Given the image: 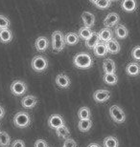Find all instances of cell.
I'll return each instance as SVG.
<instances>
[{"mask_svg": "<svg viewBox=\"0 0 140 147\" xmlns=\"http://www.w3.org/2000/svg\"><path fill=\"white\" fill-rule=\"evenodd\" d=\"M73 64L79 69H88L93 65V59L87 53H79L73 57Z\"/></svg>", "mask_w": 140, "mask_h": 147, "instance_id": "1", "label": "cell"}, {"mask_svg": "<svg viewBox=\"0 0 140 147\" xmlns=\"http://www.w3.org/2000/svg\"><path fill=\"white\" fill-rule=\"evenodd\" d=\"M14 123L18 128H26L31 124V117L27 112H17L14 117Z\"/></svg>", "mask_w": 140, "mask_h": 147, "instance_id": "2", "label": "cell"}, {"mask_svg": "<svg viewBox=\"0 0 140 147\" xmlns=\"http://www.w3.org/2000/svg\"><path fill=\"white\" fill-rule=\"evenodd\" d=\"M31 65L35 72L42 73L48 68V60L43 55H36L32 59Z\"/></svg>", "mask_w": 140, "mask_h": 147, "instance_id": "3", "label": "cell"}, {"mask_svg": "<svg viewBox=\"0 0 140 147\" xmlns=\"http://www.w3.org/2000/svg\"><path fill=\"white\" fill-rule=\"evenodd\" d=\"M64 36L61 31H55L52 34V48L56 52H61L64 49Z\"/></svg>", "mask_w": 140, "mask_h": 147, "instance_id": "4", "label": "cell"}, {"mask_svg": "<svg viewBox=\"0 0 140 147\" xmlns=\"http://www.w3.org/2000/svg\"><path fill=\"white\" fill-rule=\"evenodd\" d=\"M109 115H111V119H113V121L116 123H124L126 120V114L123 111L121 107H119L118 105H112L109 108Z\"/></svg>", "mask_w": 140, "mask_h": 147, "instance_id": "5", "label": "cell"}, {"mask_svg": "<svg viewBox=\"0 0 140 147\" xmlns=\"http://www.w3.org/2000/svg\"><path fill=\"white\" fill-rule=\"evenodd\" d=\"M10 89L14 96H21L22 95H24L26 93V91H27V85L22 80H14L13 83L11 84Z\"/></svg>", "mask_w": 140, "mask_h": 147, "instance_id": "6", "label": "cell"}, {"mask_svg": "<svg viewBox=\"0 0 140 147\" xmlns=\"http://www.w3.org/2000/svg\"><path fill=\"white\" fill-rule=\"evenodd\" d=\"M48 125H49L50 128L57 130L58 128L61 127L62 125H64V117H62L61 115H58V114L51 115L48 119Z\"/></svg>", "mask_w": 140, "mask_h": 147, "instance_id": "7", "label": "cell"}, {"mask_svg": "<svg viewBox=\"0 0 140 147\" xmlns=\"http://www.w3.org/2000/svg\"><path fill=\"white\" fill-rule=\"evenodd\" d=\"M111 98V92L108 90L102 89V90H97L95 91L93 94V98L94 100L98 102V103H103L106 102L107 100H109Z\"/></svg>", "mask_w": 140, "mask_h": 147, "instance_id": "8", "label": "cell"}, {"mask_svg": "<svg viewBox=\"0 0 140 147\" xmlns=\"http://www.w3.org/2000/svg\"><path fill=\"white\" fill-rule=\"evenodd\" d=\"M119 20H120V16L116 13H109L105 19H104V25L106 28H111L114 27L115 25L118 24Z\"/></svg>", "mask_w": 140, "mask_h": 147, "instance_id": "9", "label": "cell"}, {"mask_svg": "<svg viewBox=\"0 0 140 147\" xmlns=\"http://www.w3.org/2000/svg\"><path fill=\"white\" fill-rule=\"evenodd\" d=\"M70 78L65 74H59L56 76V84L61 89H67L70 86Z\"/></svg>", "mask_w": 140, "mask_h": 147, "instance_id": "10", "label": "cell"}, {"mask_svg": "<svg viewBox=\"0 0 140 147\" xmlns=\"http://www.w3.org/2000/svg\"><path fill=\"white\" fill-rule=\"evenodd\" d=\"M49 41L45 36H40L35 42V48L38 52H45L48 49Z\"/></svg>", "mask_w": 140, "mask_h": 147, "instance_id": "11", "label": "cell"}, {"mask_svg": "<svg viewBox=\"0 0 140 147\" xmlns=\"http://www.w3.org/2000/svg\"><path fill=\"white\" fill-rule=\"evenodd\" d=\"M38 103V98L35 96L29 95L21 99V105L25 109H33Z\"/></svg>", "mask_w": 140, "mask_h": 147, "instance_id": "12", "label": "cell"}, {"mask_svg": "<svg viewBox=\"0 0 140 147\" xmlns=\"http://www.w3.org/2000/svg\"><path fill=\"white\" fill-rule=\"evenodd\" d=\"M82 21L84 23V26L88 28L93 27L95 24V16L90 11H84L82 13Z\"/></svg>", "mask_w": 140, "mask_h": 147, "instance_id": "13", "label": "cell"}, {"mask_svg": "<svg viewBox=\"0 0 140 147\" xmlns=\"http://www.w3.org/2000/svg\"><path fill=\"white\" fill-rule=\"evenodd\" d=\"M121 7L127 13H132L136 10L137 2L136 0H123L121 3Z\"/></svg>", "mask_w": 140, "mask_h": 147, "instance_id": "14", "label": "cell"}, {"mask_svg": "<svg viewBox=\"0 0 140 147\" xmlns=\"http://www.w3.org/2000/svg\"><path fill=\"white\" fill-rule=\"evenodd\" d=\"M103 70L105 74H115L116 71L115 62L111 58H107L103 63Z\"/></svg>", "mask_w": 140, "mask_h": 147, "instance_id": "15", "label": "cell"}, {"mask_svg": "<svg viewBox=\"0 0 140 147\" xmlns=\"http://www.w3.org/2000/svg\"><path fill=\"white\" fill-rule=\"evenodd\" d=\"M98 34H99L101 42H105V43H107L109 40H111L112 36H113L112 32H111V30L109 28H104V29H102V30H101L99 33H98Z\"/></svg>", "mask_w": 140, "mask_h": 147, "instance_id": "16", "label": "cell"}, {"mask_svg": "<svg viewBox=\"0 0 140 147\" xmlns=\"http://www.w3.org/2000/svg\"><path fill=\"white\" fill-rule=\"evenodd\" d=\"M94 55L98 57H103L108 54V49H107V45L105 42H99L95 46V48L93 49Z\"/></svg>", "mask_w": 140, "mask_h": 147, "instance_id": "17", "label": "cell"}, {"mask_svg": "<svg viewBox=\"0 0 140 147\" xmlns=\"http://www.w3.org/2000/svg\"><path fill=\"white\" fill-rule=\"evenodd\" d=\"M107 45V49H108V52L111 53L112 55H115V54H118L119 52H120V44L117 42V40L115 39H112L108 41V42L106 43Z\"/></svg>", "mask_w": 140, "mask_h": 147, "instance_id": "18", "label": "cell"}, {"mask_svg": "<svg viewBox=\"0 0 140 147\" xmlns=\"http://www.w3.org/2000/svg\"><path fill=\"white\" fill-rule=\"evenodd\" d=\"M13 39V33L8 28L1 29L0 30V42L2 43H9Z\"/></svg>", "mask_w": 140, "mask_h": 147, "instance_id": "19", "label": "cell"}, {"mask_svg": "<svg viewBox=\"0 0 140 147\" xmlns=\"http://www.w3.org/2000/svg\"><path fill=\"white\" fill-rule=\"evenodd\" d=\"M126 73L132 76H138L140 74V65L136 62H132L128 64V66L126 67Z\"/></svg>", "mask_w": 140, "mask_h": 147, "instance_id": "20", "label": "cell"}, {"mask_svg": "<svg viewBox=\"0 0 140 147\" xmlns=\"http://www.w3.org/2000/svg\"><path fill=\"white\" fill-rule=\"evenodd\" d=\"M79 34L76 33H68L64 36V41L66 45L73 46L79 42Z\"/></svg>", "mask_w": 140, "mask_h": 147, "instance_id": "21", "label": "cell"}, {"mask_svg": "<svg viewBox=\"0 0 140 147\" xmlns=\"http://www.w3.org/2000/svg\"><path fill=\"white\" fill-rule=\"evenodd\" d=\"M100 42V37L98 33H92L91 36L85 40V46L88 49H94L95 46Z\"/></svg>", "mask_w": 140, "mask_h": 147, "instance_id": "22", "label": "cell"}, {"mask_svg": "<svg viewBox=\"0 0 140 147\" xmlns=\"http://www.w3.org/2000/svg\"><path fill=\"white\" fill-rule=\"evenodd\" d=\"M114 33H115V36H117L119 39H125V38H127L128 36H129V31H128V29L125 27L124 25L116 26Z\"/></svg>", "mask_w": 140, "mask_h": 147, "instance_id": "23", "label": "cell"}, {"mask_svg": "<svg viewBox=\"0 0 140 147\" xmlns=\"http://www.w3.org/2000/svg\"><path fill=\"white\" fill-rule=\"evenodd\" d=\"M92 127V121L91 119H80L78 123V128L81 132H88Z\"/></svg>", "mask_w": 140, "mask_h": 147, "instance_id": "24", "label": "cell"}, {"mask_svg": "<svg viewBox=\"0 0 140 147\" xmlns=\"http://www.w3.org/2000/svg\"><path fill=\"white\" fill-rule=\"evenodd\" d=\"M103 79L104 82L108 85H115L118 82V78L115 74H105Z\"/></svg>", "mask_w": 140, "mask_h": 147, "instance_id": "25", "label": "cell"}, {"mask_svg": "<svg viewBox=\"0 0 140 147\" xmlns=\"http://www.w3.org/2000/svg\"><path fill=\"white\" fill-rule=\"evenodd\" d=\"M104 147H118L119 146V142L115 137L109 136L107 137L103 142Z\"/></svg>", "mask_w": 140, "mask_h": 147, "instance_id": "26", "label": "cell"}, {"mask_svg": "<svg viewBox=\"0 0 140 147\" xmlns=\"http://www.w3.org/2000/svg\"><path fill=\"white\" fill-rule=\"evenodd\" d=\"M56 135L61 139H67V137L70 135V131L69 129L67 128L66 125H62L61 127L58 128L56 130Z\"/></svg>", "mask_w": 140, "mask_h": 147, "instance_id": "27", "label": "cell"}, {"mask_svg": "<svg viewBox=\"0 0 140 147\" xmlns=\"http://www.w3.org/2000/svg\"><path fill=\"white\" fill-rule=\"evenodd\" d=\"M92 33H93V32L91 31L90 28L84 26V27H82L79 30L78 34H79V37L80 38H82V39H84V40H86V39H88V38L91 36Z\"/></svg>", "mask_w": 140, "mask_h": 147, "instance_id": "28", "label": "cell"}, {"mask_svg": "<svg viewBox=\"0 0 140 147\" xmlns=\"http://www.w3.org/2000/svg\"><path fill=\"white\" fill-rule=\"evenodd\" d=\"M11 143V138L10 136L4 131L0 132V146L2 147H8Z\"/></svg>", "mask_w": 140, "mask_h": 147, "instance_id": "29", "label": "cell"}, {"mask_svg": "<svg viewBox=\"0 0 140 147\" xmlns=\"http://www.w3.org/2000/svg\"><path fill=\"white\" fill-rule=\"evenodd\" d=\"M78 117L80 119H90L91 114L88 107H82L78 112Z\"/></svg>", "mask_w": 140, "mask_h": 147, "instance_id": "30", "label": "cell"}, {"mask_svg": "<svg viewBox=\"0 0 140 147\" xmlns=\"http://www.w3.org/2000/svg\"><path fill=\"white\" fill-rule=\"evenodd\" d=\"M111 2L109 0H97L94 5L100 10H106V9H109L111 7Z\"/></svg>", "mask_w": 140, "mask_h": 147, "instance_id": "31", "label": "cell"}, {"mask_svg": "<svg viewBox=\"0 0 140 147\" xmlns=\"http://www.w3.org/2000/svg\"><path fill=\"white\" fill-rule=\"evenodd\" d=\"M9 26H10V20L6 16L0 14V30H1V29L9 28Z\"/></svg>", "mask_w": 140, "mask_h": 147, "instance_id": "32", "label": "cell"}, {"mask_svg": "<svg viewBox=\"0 0 140 147\" xmlns=\"http://www.w3.org/2000/svg\"><path fill=\"white\" fill-rule=\"evenodd\" d=\"M132 57L133 59L140 61V46H136L132 49Z\"/></svg>", "mask_w": 140, "mask_h": 147, "instance_id": "33", "label": "cell"}, {"mask_svg": "<svg viewBox=\"0 0 140 147\" xmlns=\"http://www.w3.org/2000/svg\"><path fill=\"white\" fill-rule=\"evenodd\" d=\"M64 145L65 147H77V143H76V142L73 139L67 138V139H65V140H64Z\"/></svg>", "mask_w": 140, "mask_h": 147, "instance_id": "34", "label": "cell"}, {"mask_svg": "<svg viewBox=\"0 0 140 147\" xmlns=\"http://www.w3.org/2000/svg\"><path fill=\"white\" fill-rule=\"evenodd\" d=\"M12 147H25V142L22 140H16L12 143Z\"/></svg>", "mask_w": 140, "mask_h": 147, "instance_id": "35", "label": "cell"}, {"mask_svg": "<svg viewBox=\"0 0 140 147\" xmlns=\"http://www.w3.org/2000/svg\"><path fill=\"white\" fill-rule=\"evenodd\" d=\"M35 147H48V145L44 140H38L35 142Z\"/></svg>", "mask_w": 140, "mask_h": 147, "instance_id": "36", "label": "cell"}, {"mask_svg": "<svg viewBox=\"0 0 140 147\" xmlns=\"http://www.w3.org/2000/svg\"><path fill=\"white\" fill-rule=\"evenodd\" d=\"M5 116V109L2 106H0V119Z\"/></svg>", "mask_w": 140, "mask_h": 147, "instance_id": "37", "label": "cell"}, {"mask_svg": "<svg viewBox=\"0 0 140 147\" xmlns=\"http://www.w3.org/2000/svg\"><path fill=\"white\" fill-rule=\"evenodd\" d=\"M87 147H101L99 144H97V143H91V144H89Z\"/></svg>", "mask_w": 140, "mask_h": 147, "instance_id": "38", "label": "cell"}, {"mask_svg": "<svg viewBox=\"0 0 140 147\" xmlns=\"http://www.w3.org/2000/svg\"><path fill=\"white\" fill-rule=\"evenodd\" d=\"M96 1H97V0H89V2H91L92 4H95V3H96Z\"/></svg>", "mask_w": 140, "mask_h": 147, "instance_id": "39", "label": "cell"}, {"mask_svg": "<svg viewBox=\"0 0 140 147\" xmlns=\"http://www.w3.org/2000/svg\"><path fill=\"white\" fill-rule=\"evenodd\" d=\"M109 1H111H111H118V0H109Z\"/></svg>", "mask_w": 140, "mask_h": 147, "instance_id": "40", "label": "cell"}, {"mask_svg": "<svg viewBox=\"0 0 140 147\" xmlns=\"http://www.w3.org/2000/svg\"><path fill=\"white\" fill-rule=\"evenodd\" d=\"M62 147H65V146H64H64H62Z\"/></svg>", "mask_w": 140, "mask_h": 147, "instance_id": "41", "label": "cell"}, {"mask_svg": "<svg viewBox=\"0 0 140 147\" xmlns=\"http://www.w3.org/2000/svg\"><path fill=\"white\" fill-rule=\"evenodd\" d=\"M48 147H49V146H48Z\"/></svg>", "mask_w": 140, "mask_h": 147, "instance_id": "42", "label": "cell"}]
</instances>
